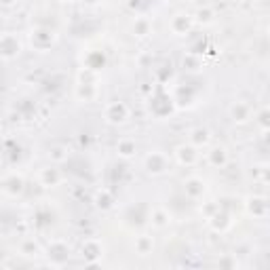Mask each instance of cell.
Masks as SVG:
<instances>
[{
  "label": "cell",
  "instance_id": "6",
  "mask_svg": "<svg viewBox=\"0 0 270 270\" xmlns=\"http://www.w3.org/2000/svg\"><path fill=\"white\" fill-rule=\"evenodd\" d=\"M232 116H235V121H239V123L247 121L249 119V106H245V104L232 106Z\"/></svg>",
  "mask_w": 270,
  "mask_h": 270
},
{
  "label": "cell",
  "instance_id": "1",
  "mask_svg": "<svg viewBox=\"0 0 270 270\" xmlns=\"http://www.w3.org/2000/svg\"><path fill=\"white\" fill-rule=\"evenodd\" d=\"M127 116H129V110H127V106L121 104V102H114L106 108V119L108 123H114V125H119V123H125L127 121Z\"/></svg>",
  "mask_w": 270,
  "mask_h": 270
},
{
  "label": "cell",
  "instance_id": "9",
  "mask_svg": "<svg viewBox=\"0 0 270 270\" xmlns=\"http://www.w3.org/2000/svg\"><path fill=\"white\" fill-rule=\"evenodd\" d=\"M44 177H47V182H51V184H57V179H59V175H57V171L55 169H44V173H42Z\"/></svg>",
  "mask_w": 270,
  "mask_h": 270
},
{
  "label": "cell",
  "instance_id": "3",
  "mask_svg": "<svg viewBox=\"0 0 270 270\" xmlns=\"http://www.w3.org/2000/svg\"><path fill=\"white\" fill-rule=\"evenodd\" d=\"M0 53H2L4 57L19 55V42H17L13 36H2V40H0Z\"/></svg>",
  "mask_w": 270,
  "mask_h": 270
},
{
  "label": "cell",
  "instance_id": "2",
  "mask_svg": "<svg viewBox=\"0 0 270 270\" xmlns=\"http://www.w3.org/2000/svg\"><path fill=\"white\" fill-rule=\"evenodd\" d=\"M146 169L150 171V173H163V171L167 169V158L163 154H158V152H152V154L146 158Z\"/></svg>",
  "mask_w": 270,
  "mask_h": 270
},
{
  "label": "cell",
  "instance_id": "7",
  "mask_svg": "<svg viewBox=\"0 0 270 270\" xmlns=\"http://www.w3.org/2000/svg\"><path fill=\"white\" fill-rule=\"evenodd\" d=\"M192 141L194 143H207L209 141V131L207 129H194L192 131Z\"/></svg>",
  "mask_w": 270,
  "mask_h": 270
},
{
  "label": "cell",
  "instance_id": "4",
  "mask_svg": "<svg viewBox=\"0 0 270 270\" xmlns=\"http://www.w3.org/2000/svg\"><path fill=\"white\" fill-rule=\"evenodd\" d=\"M177 158H179V163L182 165H192L194 160H196V150L192 146H179L177 148Z\"/></svg>",
  "mask_w": 270,
  "mask_h": 270
},
{
  "label": "cell",
  "instance_id": "8",
  "mask_svg": "<svg viewBox=\"0 0 270 270\" xmlns=\"http://www.w3.org/2000/svg\"><path fill=\"white\" fill-rule=\"evenodd\" d=\"M211 156L215 160V165H224V163H226V150H224V148H215L211 152Z\"/></svg>",
  "mask_w": 270,
  "mask_h": 270
},
{
  "label": "cell",
  "instance_id": "5",
  "mask_svg": "<svg viewBox=\"0 0 270 270\" xmlns=\"http://www.w3.org/2000/svg\"><path fill=\"white\" fill-rule=\"evenodd\" d=\"M116 150H119V154L125 156V158H129L135 154V141H129V139H123L119 146H116Z\"/></svg>",
  "mask_w": 270,
  "mask_h": 270
}]
</instances>
